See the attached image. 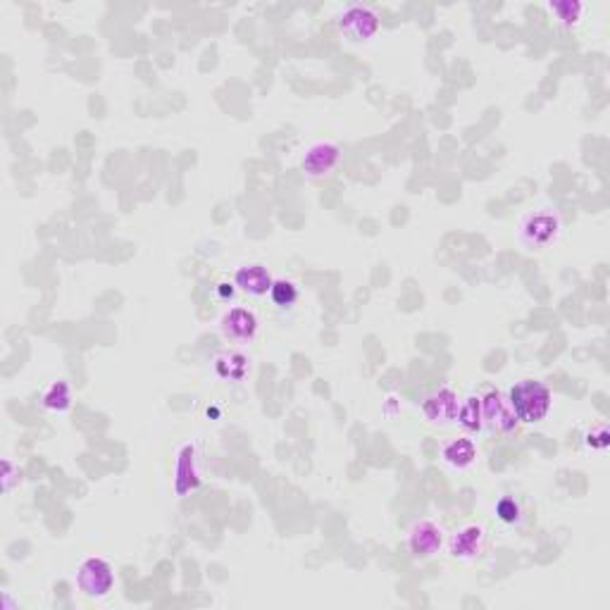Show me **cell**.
<instances>
[{
  "label": "cell",
  "instance_id": "cell-1",
  "mask_svg": "<svg viewBox=\"0 0 610 610\" xmlns=\"http://www.w3.org/2000/svg\"><path fill=\"white\" fill-rule=\"evenodd\" d=\"M508 401L513 405L518 420L525 424H537L547 420L553 408V393L539 379H522L510 389Z\"/></svg>",
  "mask_w": 610,
  "mask_h": 610
},
{
  "label": "cell",
  "instance_id": "cell-2",
  "mask_svg": "<svg viewBox=\"0 0 610 610\" xmlns=\"http://www.w3.org/2000/svg\"><path fill=\"white\" fill-rule=\"evenodd\" d=\"M520 241L527 248H548L560 238L563 234V219H560L556 208H537V210L527 212L520 222Z\"/></svg>",
  "mask_w": 610,
  "mask_h": 610
},
{
  "label": "cell",
  "instance_id": "cell-3",
  "mask_svg": "<svg viewBox=\"0 0 610 610\" xmlns=\"http://www.w3.org/2000/svg\"><path fill=\"white\" fill-rule=\"evenodd\" d=\"M77 585L89 598H105L115 586V572L103 558H86L77 572Z\"/></svg>",
  "mask_w": 610,
  "mask_h": 610
},
{
  "label": "cell",
  "instance_id": "cell-4",
  "mask_svg": "<svg viewBox=\"0 0 610 610\" xmlns=\"http://www.w3.org/2000/svg\"><path fill=\"white\" fill-rule=\"evenodd\" d=\"M341 148L332 141H317L303 153L301 168L313 179H324L339 168Z\"/></svg>",
  "mask_w": 610,
  "mask_h": 610
},
{
  "label": "cell",
  "instance_id": "cell-5",
  "mask_svg": "<svg viewBox=\"0 0 610 610\" xmlns=\"http://www.w3.org/2000/svg\"><path fill=\"white\" fill-rule=\"evenodd\" d=\"M339 29L351 41H370L379 32V17L373 7L351 5L339 17Z\"/></svg>",
  "mask_w": 610,
  "mask_h": 610
},
{
  "label": "cell",
  "instance_id": "cell-6",
  "mask_svg": "<svg viewBox=\"0 0 610 610\" xmlns=\"http://www.w3.org/2000/svg\"><path fill=\"white\" fill-rule=\"evenodd\" d=\"M458 408H460V399L450 386H441L434 393H430L422 403V415L427 422L446 427V424L456 422Z\"/></svg>",
  "mask_w": 610,
  "mask_h": 610
},
{
  "label": "cell",
  "instance_id": "cell-7",
  "mask_svg": "<svg viewBox=\"0 0 610 610\" xmlns=\"http://www.w3.org/2000/svg\"><path fill=\"white\" fill-rule=\"evenodd\" d=\"M484 408V424H489L491 430L501 431V434H510L515 431V427L520 424L518 415H515L513 405L508 401V396H503L501 392H489L482 399Z\"/></svg>",
  "mask_w": 610,
  "mask_h": 610
},
{
  "label": "cell",
  "instance_id": "cell-8",
  "mask_svg": "<svg viewBox=\"0 0 610 610\" xmlns=\"http://www.w3.org/2000/svg\"><path fill=\"white\" fill-rule=\"evenodd\" d=\"M443 547V529L431 520H418L408 532V548L415 558H431Z\"/></svg>",
  "mask_w": 610,
  "mask_h": 610
},
{
  "label": "cell",
  "instance_id": "cell-9",
  "mask_svg": "<svg viewBox=\"0 0 610 610\" xmlns=\"http://www.w3.org/2000/svg\"><path fill=\"white\" fill-rule=\"evenodd\" d=\"M257 327H260V322H257L256 313L248 308H229L219 320V332L229 341L256 339Z\"/></svg>",
  "mask_w": 610,
  "mask_h": 610
},
{
  "label": "cell",
  "instance_id": "cell-10",
  "mask_svg": "<svg viewBox=\"0 0 610 610\" xmlns=\"http://www.w3.org/2000/svg\"><path fill=\"white\" fill-rule=\"evenodd\" d=\"M200 487V470H198V456H196V446L187 443L179 450L177 458V470H174V491L179 496H187L189 491Z\"/></svg>",
  "mask_w": 610,
  "mask_h": 610
},
{
  "label": "cell",
  "instance_id": "cell-11",
  "mask_svg": "<svg viewBox=\"0 0 610 610\" xmlns=\"http://www.w3.org/2000/svg\"><path fill=\"white\" fill-rule=\"evenodd\" d=\"M484 547H487V534H484V527L468 525V527H463L458 534H453V539H450V544H449V551L453 558L475 560L482 556Z\"/></svg>",
  "mask_w": 610,
  "mask_h": 610
},
{
  "label": "cell",
  "instance_id": "cell-12",
  "mask_svg": "<svg viewBox=\"0 0 610 610\" xmlns=\"http://www.w3.org/2000/svg\"><path fill=\"white\" fill-rule=\"evenodd\" d=\"M272 284H275V279H272V275L267 272L265 265H244V267H238L234 272V286H238L244 294L253 295V298L270 294Z\"/></svg>",
  "mask_w": 610,
  "mask_h": 610
},
{
  "label": "cell",
  "instance_id": "cell-13",
  "mask_svg": "<svg viewBox=\"0 0 610 610\" xmlns=\"http://www.w3.org/2000/svg\"><path fill=\"white\" fill-rule=\"evenodd\" d=\"M443 463L456 470H468L477 463V446L472 439H453L443 446Z\"/></svg>",
  "mask_w": 610,
  "mask_h": 610
},
{
  "label": "cell",
  "instance_id": "cell-14",
  "mask_svg": "<svg viewBox=\"0 0 610 610\" xmlns=\"http://www.w3.org/2000/svg\"><path fill=\"white\" fill-rule=\"evenodd\" d=\"M248 370H251V363L244 353H222L215 358V373L227 382H241Z\"/></svg>",
  "mask_w": 610,
  "mask_h": 610
},
{
  "label": "cell",
  "instance_id": "cell-15",
  "mask_svg": "<svg viewBox=\"0 0 610 610\" xmlns=\"http://www.w3.org/2000/svg\"><path fill=\"white\" fill-rule=\"evenodd\" d=\"M456 422L460 424L465 431H482L484 430L482 396H468V399L460 401Z\"/></svg>",
  "mask_w": 610,
  "mask_h": 610
},
{
  "label": "cell",
  "instance_id": "cell-16",
  "mask_svg": "<svg viewBox=\"0 0 610 610\" xmlns=\"http://www.w3.org/2000/svg\"><path fill=\"white\" fill-rule=\"evenodd\" d=\"M548 10H551L553 17H556L560 24L572 29V26H577L579 20L585 17L586 3H582V0H551V3H548Z\"/></svg>",
  "mask_w": 610,
  "mask_h": 610
},
{
  "label": "cell",
  "instance_id": "cell-17",
  "mask_svg": "<svg viewBox=\"0 0 610 610\" xmlns=\"http://www.w3.org/2000/svg\"><path fill=\"white\" fill-rule=\"evenodd\" d=\"M44 405L45 411L51 412H67L72 408V389L67 382H55V384H51V389L45 392L44 396Z\"/></svg>",
  "mask_w": 610,
  "mask_h": 610
},
{
  "label": "cell",
  "instance_id": "cell-18",
  "mask_svg": "<svg viewBox=\"0 0 610 610\" xmlns=\"http://www.w3.org/2000/svg\"><path fill=\"white\" fill-rule=\"evenodd\" d=\"M270 298L276 308H291L298 301V286L289 279H275L270 289Z\"/></svg>",
  "mask_w": 610,
  "mask_h": 610
},
{
  "label": "cell",
  "instance_id": "cell-19",
  "mask_svg": "<svg viewBox=\"0 0 610 610\" xmlns=\"http://www.w3.org/2000/svg\"><path fill=\"white\" fill-rule=\"evenodd\" d=\"M496 515H499V520L506 522V525H515V522H520L522 508L515 499H501V501L496 503Z\"/></svg>",
  "mask_w": 610,
  "mask_h": 610
},
{
  "label": "cell",
  "instance_id": "cell-20",
  "mask_svg": "<svg viewBox=\"0 0 610 610\" xmlns=\"http://www.w3.org/2000/svg\"><path fill=\"white\" fill-rule=\"evenodd\" d=\"M586 446L589 449H596V450H605L610 446V431L605 424H601V427H596V430H591L589 434H586Z\"/></svg>",
  "mask_w": 610,
  "mask_h": 610
},
{
  "label": "cell",
  "instance_id": "cell-21",
  "mask_svg": "<svg viewBox=\"0 0 610 610\" xmlns=\"http://www.w3.org/2000/svg\"><path fill=\"white\" fill-rule=\"evenodd\" d=\"M17 482H20V468L10 458H5L3 460V494H10Z\"/></svg>",
  "mask_w": 610,
  "mask_h": 610
},
{
  "label": "cell",
  "instance_id": "cell-22",
  "mask_svg": "<svg viewBox=\"0 0 610 610\" xmlns=\"http://www.w3.org/2000/svg\"><path fill=\"white\" fill-rule=\"evenodd\" d=\"M219 295H222V298H232L234 295V289H232V284H219Z\"/></svg>",
  "mask_w": 610,
  "mask_h": 610
}]
</instances>
